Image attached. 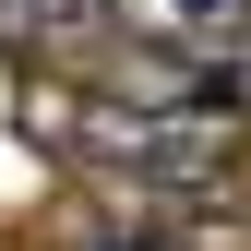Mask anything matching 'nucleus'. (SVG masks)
Returning a JSON list of instances; mask_svg holds the SVG:
<instances>
[{
	"instance_id": "nucleus-1",
	"label": "nucleus",
	"mask_w": 251,
	"mask_h": 251,
	"mask_svg": "<svg viewBox=\"0 0 251 251\" xmlns=\"http://www.w3.org/2000/svg\"><path fill=\"white\" fill-rule=\"evenodd\" d=\"M96 24H120V0H0V48H72Z\"/></svg>"
},
{
	"instance_id": "nucleus-2",
	"label": "nucleus",
	"mask_w": 251,
	"mask_h": 251,
	"mask_svg": "<svg viewBox=\"0 0 251 251\" xmlns=\"http://www.w3.org/2000/svg\"><path fill=\"white\" fill-rule=\"evenodd\" d=\"M120 251H168V239H120Z\"/></svg>"
}]
</instances>
